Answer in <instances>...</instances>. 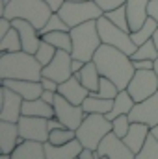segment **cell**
<instances>
[{
  "mask_svg": "<svg viewBox=\"0 0 158 159\" xmlns=\"http://www.w3.org/2000/svg\"><path fill=\"white\" fill-rule=\"evenodd\" d=\"M71 63H73V54L67 50H58L54 59L43 67V76L56 80L58 83H63L75 74Z\"/></svg>",
  "mask_w": 158,
  "mask_h": 159,
  "instance_id": "8fae6325",
  "label": "cell"
},
{
  "mask_svg": "<svg viewBox=\"0 0 158 159\" xmlns=\"http://www.w3.org/2000/svg\"><path fill=\"white\" fill-rule=\"evenodd\" d=\"M54 111H56V117L62 120L67 128L71 129H78V126L82 124V120L86 119V111L82 106L77 104H71L65 96H62L60 93L56 94V100H54Z\"/></svg>",
  "mask_w": 158,
  "mask_h": 159,
  "instance_id": "30bf717a",
  "label": "cell"
},
{
  "mask_svg": "<svg viewBox=\"0 0 158 159\" xmlns=\"http://www.w3.org/2000/svg\"><path fill=\"white\" fill-rule=\"evenodd\" d=\"M48 6H50V9L54 11V13H58L60 9H62V6L65 4V0H45Z\"/></svg>",
  "mask_w": 158,
  "mask_h": 159,
  "instance_id": "f6af8a7d",
  "label": "cell"
},
{
  "mask_svg": "<svg viewBox=\"0 0 158 159\" xmlns=\"http://www.w3.org/2000/svg\"><path fill=\"white\" fill-rule=\"evenodd\" d=\"M130 57H132V61H138V59H153V61H155L158 57V48H156V44H155V41L149 39L147 43L140 44L138 50H136Z\"/></svg>",
  "mask_w": 158,
  "mask_h": 159,
  "instance_id": "f546056e",
  "label": "cell"
},
{
  "mask_svg": "<svg viewBox=\"0 0 158 159\" xmlns=\"http://www.w3.org/2000/svg\"><path fill=\"white\" fill-rule=\"evenodd\" d=\"M153 41H155V44H156V48H158V28H156V32H155V35H153Z\"/></svg>",
  "mask_w": 158,
  "mask_h": 159,
  "instance_id": "681fc988",
  "label": "cell"
},
{
  "mask_svg": "<svg viewBox=\"0 0 158 159\" xmlns=\"http://www.w3.org/2000/svg\"><path fill=\"white\" fill-rule=\"evenodd\" d=\"M155 70H156V74H158V57L155 59Z\"/></svg>",
  "mask_w": 158,
  "mask_h": 159,
  "instance_id": "816d5d0a",
  "label": "cell"
},
{
  "mask_svg": "<svg viewBox=\"0 0 158 159\" xmlns=\"http://www.w3.org/2000/svg\"><path fill=\"white\" fill-rule=\"evenodd\" d=\"M19 126V133L24 141H39L47 143L48 141V119L45 117H28V115H21V119L17 122Z\"/></svg>",
  "mask_w": 158,
  "mask_h": 159,
  "instance_id": "9c48e42d",
  "label": "cell"
},
{
  "mask_svg": "<svg viewBox=\"0 0 158 159\" xmlns=\"http://www.w3.org/2000/svg\"><path fill=\"white\" fill-rule=\"evenodd\" d=\"M58 93H60L62 96H65L71 104L82 106V102L89 96V93H91V91H89L87 87H84V83L80 81V78L77 76V74H73V76L67 80V81L60 83Z\"/></svg>",
  "mask_w": 158,
  "mask_h": 159,
  "instance_id": "2e32d148",
  "label": "cell"
},
{
  "mask_svg": "<svg viewBox=\"0 0 158 159\" xmlns=\"http://www.w3.org/2000/svg\"><path fill=\"white\" fill-rule=\"evenodd\" d=\"M24 139L19 133L17 122L9 120H0V150L2 154H11Z\"/></svg>",
  "mask_w": 158,
  "mask_h": 159,
  "instance_id": "ac0fdd59",
  "label": "cell"
},
{
  "mask_svg": "<svg viewBox=\"0 0 158 159\" xmlns=\"http://www.w3.org/2000/svg\"><path fill=\"white\" fill-rule=\"evenodd\" d=\"M149 17L158 22V0H149Z\"/></svg>",
  "mask_w": 158,
  "mask_h": 159,
  "instance_id": "ee69618b",
  "label": "cell"
},
{
  "mask_svg": "<svg viewBox=\"0 0 158 159\" xmlns=\"http://www.w3.org/2000/svg\"><path fill=\"white\" fill-rule=\"evenodd\" d=\"M126 91L134 98V102H143L149 96H153L158 91V74L155 69L151 70H136L134 76L130 80Z\"/></svg>",
  "mask_w": 158,
  "mask_h": 159,
  "instance_id": "ba28073f",
  "label": "cell"
},
{
  "mask_svg": "<svg viewBox=\"0 0 158 159\" xmlns=\"http://www.w3.org/2000/svg\"><path fill=\"white\" fill-rule=\"evenodd\" d=\"M151 133H153V135H155V137L158 139V124L155 126V128H151Z\"/></svg>",
  "mask_w": 158,
  "mask_h": 159,
  "instance_id": "c3c4849f",
  "label": "cell"
},
{
  "mask_svg": "<svg viewBox=\"0 0 158 159\" xmlns=\"http://www.w3.org/2000/svg\"><path fill=\"white\" fill-rule=\"evenodd\" d=\"M11 159H47V156H45V143L22 141L11 152Z\"/></svg>",
  "mask_w": 158,
  "mask_h": 159,
  "instance_id": "7402d4cb",
  "label": "cell"
},
{
  "mask_svg": "<svg viewBox=\"0 0 158 159\" xmlns=\"http://www.w3.org/2000/svg\"><path fill=\"white\" fill-rule=\"evenodd\" d=\"M136 159H158V139L151 133L143 144V148L136 154Z\"/></svg>",
  "mask_w": 158,
  "mask_h": 159,
  "instance_id": "e575fe53",
  "label": "cell"
},
{
  "mask_svg": "<svg viewBox=\"0 0 158 159\" xmlns=\"http://www.w3.org/2000/svg\"><path fill=\"white\" fill-rule=\"evenodd\" d=\"M97 94H99L101 98H110V100H114V98L119 94V87L110 78L101 76V85H99Z\"/></svg>",
  "mask_w": 158,
  "mask_h": 159,
  "instance_id": "d590c367",
  "label": "cell"
},
{
  "mask_svg": "<svg viewBox=\"0 0 158 159\" xmlns=\"http://www.w3.org/2000/svg\"><path fill=\"white\" fill-rule=\"evenodd\" d=\"M112 131V120L101 113H87L86 119L77 129V139L84 144V148L97 150L102 139Z\"/></svg>",
  "mask_w": 158,
  "mask_h": 159,
  "instance_id": "5b68a950",
  "label": "cell"
},
{
  "mask_svg": "<svg viewBox=\"0 0 158 159\" xmlns=\"http://www.w3.org/2000/svg\"><path fill=\"white\" fill-rule=\"evenodd\" d=\"M71 37H73V57L82 59V61H93L95 52L102 44V39L99 35L97 20H87L84 24H78L71 28Z\"/></svg>",
  "mask_w": 158,
  "mask_h": 159,
  "instance_id": "277c9868",
  "label": "cell"
},
{
  "mask_svg": "<svg viewBox=\"0 0 158 159\" xmlns=\"http://www.w3.org/2000/svg\"><path fill=\"white\" fill-rule=\"evenodd\" d=\"M97 28H99V35H101V39H102L104 44H112V46L123 50V52L128 54V56H132V54L138 50L136 43L130 37V32H126V30L116 26V24H114L110 19H106L104 15L97 19Z\"/></svg>",
  "mask_w": 158,
  "mask_h": 159,
  "instance_id": "52a82bcc",
  "label": "cell"
},
{
  "mask_svg": "<svg viewBox=\"0 0 158 159\" xmlns=\"http://www.w3.org/2000/svg\"><path fill=\"white\" fill-rule=\"evenodd\" d=\"M77 76L80 78V81L84 83V87H87L91 93H97L99 91V85H101V72L95 65V61H87L84 65V69L77 72Z\"/></svg>",
  "mask_w": 158,
  "mask_h": 159,
  "instance_id": "484cf974",
  "label": "cell"
},
{
  "mask_svg": "<svg viewBox=\"0 0 158 159\" xmlns=\"http://www.w3.org/2000/svg\"><path fill=\"white\" fill-rule=\"evenodd\" d=\"M58 30L69 32V30H71V26L62 19V15H60V13H52V15H50V19H48V22H47V24L39 30V35L43 37L45 34H48V32H58Z\"/></svg>",
  "mask_w": 158,
  "mask_h": 159,
  "instance_id": "4dcf8cb0",
  "label": "cell"
},
{
  "mask_svg": "<svg viewBox=\"0 0 158 159\" xmlns=\"http://www.w3.org/2000/svg\"><path fill=\"white\" fill-rule=\"evenodd\" d=\"M84 65H86V61L73 57V63H71V67H73V72H75V74H77V72H80V70L84 69Z\"/></svg>",
  "mask_w": 158,
  "mask_h": 159,
  "instance_id": "7dc6e473",
  "label": "cell"
},
{
  "mask_svg": "<svg viewBox=\"0 0 158 159\" xmlns=\"http://www.w3.org/2000/svg\"><path fill=\"white\" fill-rule=\"evenodd\" d=\"M95 154H97V157L106 156V157H110V159H136V154L125 144V141L121 137H117L114 131H110L102 139V143L99 144V148L95 150Z\"/></svg>",
  "mask_w": 158,
  "mask_h": 159,
  "instance_id": "7c38bea8",
  "label": "cell"
},
{
  "mask_svg": "<svg viewBox=\"0 0 158 159\" xmlns=\"http://www.w3.org/2000/svg\"><path fill=\"white\" fill-rule=\"evenodd\" d=\"M43 76V65L36 54L24 50L6 52L0 56V80H34L39 81Z\"/></svg>",
  "mask_w": 158,
  "mask_h": 159,
  "instance_id": "7a4b0ae2",
  "label": "cell"
},
{
  "mask_svg": "<svg viewBox=\"0 0 158 159\" xmlns=\"http://www.w3.org/2000/svg\"><path fill=\"white\" fill-rule=\"evenodd\" d=\"M130 124H132V120L128 115H119L117 119L112 120V131L117 135V137H125L126 133H128V129H130Z\"/></svg>",
  "mask_w": 158,
  "mask_h": 159,
  "instance_id": "8d00e7d4",
  "label": "cell"
},
{
  "mask_svg": "<svg viewBox=\"0 0 158 159\" xmlns=\"http://www.w3.org/2000/svg\"><path fill=\"white\" fill-rule=\"evenodd\" d=\"M73 139H77V131L71 128L52 129L48 135V143H52V144H65V143H71Z\"/></svg>",
  "mask_w": 158,
  "mask_h": 159,
  "instance_id": "1f68e13d",
  "label": "cell"
},
{
  "mask_svg": "<svg viewBox=\"0 0 158 159\" xmlns=\"http://www.w3.org/2000/svg\"><path fill=\"white\" fill-rule=\"evenodd\" d=\"M13 28V22L7 19V17H0V39Z\"/></svg>",
  "mask_w": 158,
  "mask_h": 159,
  "instance_id": "60d3db41",
  "label": "cell"
},
{
  "mask_svg": "<svg viewBox=\"0 0 158 159\" xmlns=\"http://www.w3.org/2000/svg\"><path fill=\"white\" fill-rule=\"evenodd\" d=\"M2 85L13 89V91L19 93L24 100L41 98V93H43L41 81H34V80H2Z\"/></svg>",
  "mask_w": 158,
  "mask_h": 159,
  "instance_id": "ffe728a7",
  "label": "cell"
},
{
  "mask_svg": "<svg viewBox=\"0 0 158 159\" xmlns=\"http://www.w3.org/2000/svg\"><path fill=\"white\" fill-rule=\"evenodd\" d=\"M0 98H2V111H0V120H9V122H19L22 115V102L24 98L15 93L13 89L2 85L0 87Z\"/></svg>",
  "mask_w": 158,
  "mask_h": 159,
  "instance_id": "4fadbf2b",
  "label": "cell"
},
{
  "mask_svg": "<svg viewBox=\"0 0 158 159\" xmlns=\"http://www.w3.org/2000/svg\"><path fill=\"white\" fill-rule=\"evenodd\" d=\"M0 159H11V154H2Z\"/></svg>",
  "mask_w": 158,
  "mask_h": 159,
  "instance_id": "f907efd6",
  "label": "cell"
},
{
  "mask_svg": "<svg viewBox=\"0 0 158 159\" xmlns=\"http://www.w3.org/2000/svg\"><path fill=\"white\" fill-rule=\"evenodd\" d=\"M69 2H84V0H69Z\"/></svg>",
  "mask_w": 158,
  "mask_h": 159,
  "instance_id": "11a10c76",
  "label": "cell"
},
{
  "mask_svg": "<svg viewBox=\"0 0 158 159\" xmlns=\"http://www.w3.org/2000/svg\"><path fill=\"white\" fill-rule=\"evenodd\" d=\"M126 15L130 32L140 30L149 19V0H126Z\"/></svg>",
  "mask_w": 158,
  "mask_h": 159,
  "instance_id": "d6986e66",
  "label": "cell"
},
{
  "mask_svg": "<svg viewBox=\"0 0 158 159\" xmlns=\"http://www.w3.org/2000/svg\"><path fill=\"white\" fill-rule=\"evenodd\" d=\"M77 159H78V157H77Z\"/></svg>",
  "mask_w": 158,
  "mask_h": 159,
  "instance_id": "9f6ffc18",
  "label": "cell"
},
{
  "mask_svg": "<svg viewBox=\"0 0 158 159\" xmlns=\"http://www.w3.org/2000/svg\"><path fill=\"white\" fill-rule=\"evenodd\" d=\"M104 17L110 19L116 26L123 28V30H126V32H130V26H128V15H126V6H121V7H117V9H112V11L104 13Z\"/></svg>",
  "mask_w": 158,
  "mask_h": 159,
  "instance_id": "836d02e7",
  "label": "cell"
},
{
  "mask_svg": "<svg viewBox=\"0 0 158 159\" xmlns=\"http://www.w3.org/2000/svg\"><path fill=\"white\" fill-rule=\"evenodd\" d=\"M62 15V19L71 26H78L87 20H97L99 17H102V9L97 6L95 0H84V2H69L65 0V4L62 6V9L58 11Z\"/></svg>",
  "mask_w": 158,
  "mask_h": 159,
  "instance_id": "8992f818",
  "label": "cell"
},
{
  "mask_svg": "<svg viewBox=\"0 0 158 159\" xmlns=\"http://www.w3.org/2000/svg\"><path fill=\"white\" fill-rule=\"evenodd\" d=\"M52 13L54 11L45 0H9L2 9V17H7L9 20L13 19L30 20L37 30H41L48 22Z\"/></svg>",
  "mask_w": 158,
  "mask_h": 159,
  "instance_id": "3957f363",
  "label": "cell"
},
{
  "mask_svg": "<svg viewBox=\"0 0 158 159\" xmlns=\"http://www.w3.org/2000/svg\"><path fill=\"white\" fill-rule=\"evenodd\" d=\"M134 106H136L134 98L130 96V93L126 89H123V91H119V94L114 98V107H112V111L106 117L110 120H114V119H117L119 115H128Z\"/></svg>",
  "mask_w": 158,
  "mask_h": 159,
  "instance_id": "d4e9b609",
  "label": "cell"
},
{
  "mask_svg": "<svg viewBox=\"0 0 158 159\" xmlns=\"http://www.w3.org/2000/svg\"><path fill=\"white\" fill-rule=\"evenodd\" d=\"M82 107L87 113H101V115H108L114 107V100L110 98H101L97 93H89V96L82 102Z\"/></svg>",
  "mask_w": 158,
  "mask_h": 159,
  "instance_id": "cb8c5ba5",
  "label": "cell"
},
{
  "mask_svg": "<svg viewBox=\"0 0 158 159\" xmlns=\"http://www.w3.org/2000/svg\"><path fill=\"white\" fill-rule=\"evenodd\" d=\"M22 50V41L19 35V30L13 26L2 39H0V54H6V52H19Z\"/></svg>",
  "mask_w": 158,
  "mask_h": 159,
  "instance_id": "f1b7e54d",
  "label": "cell"
},
{
  "mask_svg": "<svg viewBox=\"0 0 158 159\" xmlns=\"http://www.w3.org/2000/svg\"><path fill=\"white\" fill-rule=\"evenodd\" d=\"M156 28H158V22L153 19V17H149V19L145 20V24H143L140 30L130 32V37H132V41H134V43H136V46H140V44L147 43L149 39H153V35H155Z\"/></svg>",
  "mask_w": 158,
  "mask_h": 159,
  "instance_id": "83f0119b",
  "label": "cell"
},
{
  "mask_svg": "<svg viewBox=\"0 0 158 159\" xmlns=\"http://www.w3.org/2000/svg\"><path fill=\"white\" fill-rule=\"evenodd\" d=\"M95 2H97V6L102 9V13H108V11L117 9V7H121V6L126 4V0H95Z\"/></svg>",
  "mask_w": 158,
  "mask_h": 159,
  "instance_id": "74e56055",
  "label": "cell"
},
{
  "mask_svg": "<svg viewBox=\"0 0 158 159\" xmlns=\"http://www.w3.org/2000/svg\"><path fill=\"white\" fill-rule=\"evenodd\" d=\"M7 2H9V0H2V9H4V6H6Z\"/></svg>",
  "mask_w": 158,
  "mask_h": 159,
  "instance_id": "f5cc1de1",
  "label": "cell"
},
{
  "mask_svg": "<svg viewBox=\"0 0 158 159\" xmlns=\"http://www.w3.org/2000/svg\"><path fill=\"white\" fill-rule=\"evenodd\" d=\"M11 22L19 30V35H21V41H22V50L28 52V54H36L41 44L39 30L30 20H24V19H13Z\"/></svg>",
  "mask_w": 158,
  "mask_h": 159,
  "instance_id": "9a60e30c",
  "label": "cell"
},
{
  "mask_svg": "<svg viewBox=\"0 0 158 159\" xmlns=\"http://www.w3.org/2000/svg\"><path fill=\"white\" fill-rule=\"evenodd\" d=\"M149 135H151V126H147V124H143V122H132V124H130V129H128V133L123 137V141H125V144H126L134 154H138V152L143 148V144H145V141H147Z\"/></svg>",
  "mask_w": 158,
  "mask_h": 159,
  "instance_id": "44dd1931",
  "label": "cell"
},
{
  "mask_svg": "<svg viewBox=\"0 0 158 159\" xmlns=\"http://www.w3.org/2000/svg\"><path fill=\"white\" fill-rule=\"evenodd\" d=\"M56 52H58V48L54 44H50L48 41L41 39V44H39V48H37V52H36V57H37V61H39L41 65L45 67V65H48L54 59Z\"/></svg>",
  "mask_w": 158,
  "mask_h": 159,
  "instance_id": "d6a6232c",
  "label": "cell"
},
{
  "mask_svg": "<svg viewBox=\"0 0 158 159\" xmlns=\"http://www.w3.org/2000/svg\"><path fill=\"white\" fill-rule=\"evenodd\" d=\"M41 39L48 41V43H50V44H54L58 50H67V52H71V50H73V37H71V30H69V32H63V30L48 32V34H45Z\"/></svg>",
  "mask_w": 158,
  "mask_h": 159,
  "instance_id": "4316f807",
  "label": "cell"
},
{
  "mask_svg": "<svg viewBox=\"0 0 158 159\" xmlns=\"http://www.w3.org/2000/svg\"><path fill=\"white\" fill-rule=\"evenodd\" d=\"M93 61H95L101 76L110 78L119 87V91L128 87L130 80H132L134 72H136L132 57L128 54H125L123 50L112 46V44H104L102 43L99 46V50L95 52Z\"/></svg>",
  "mask_w": 158,
  "mask_h": 159,
  "instance_id": "6da1fadb",
  "label": "cell"
},
{
  "mask_svg": "<svg viewBox=\"0 0 158 159\" xmlns=\"http://www.w3.org/2000/svg\"><path fill=\"white\" fill-rule=\"evenodd\" d=\"M99 159H110V157H106V156H101V157H99Z\"/></svg>",
  "mask_w": 158,
  "mask_h": 159,
  "instance_id": "db71d44e",
  "label": "cell"
},
{
  "mask_svg": "<svg viewBox=\"0 0 158 159\" xmlns=\"http://www.w3.org/2000/svg\"><path fill=\"white\" fill-rule=\"evenodd\" d=\"M60 128H67L62 120L58 119V117H52V119H48V131H52V129H60Z\"/></svg>",
  "mask_w": 158,
  "mask_h": 159,
  "instance_id": "b9f144b4",
  "label": "cell"
},
{
  "mask_svg": "<svg viewBox=\"0 0 158 159\" xmlns=\"http://www.w3.org/2000/svg\"><path fill=\"white\" fill-rule=\"evenodd\" d=\"M56 94H58L56 91H43V93H41V98H43V100H45L47 104H52V106H54Z\"/></svg>",
  "mask_w": 158,
  "mask_h": 159,
  "instance_id": "7bdbcfd3",
  "label": "cell"
},
{
  "mask_svg": "<svg viewBox=\"0 0 158 159\" xmlns=\"http://www.w3.org/2000/svg\"><path fill=\"white\" fill-rule=\"evenodd\" d=\"M128 117L132 122H143V124L155 128L158 124V91L147 100L138 102L132 107V111L128 113Z\"/></svg>",
  "mask_w": 158,
  "mask_h": 159,
  "instance_id": "5bb4252c",
  "label": "cell"
},
{
  "mask_svg": "<svg viewBox=\"0 0 158 159\" xmlns=\"http://www.w3.org/2000/svg\"><path fill=\"white\" fill-rule=\"evenodd\" d=\"M132 63H134L136 70H151V69H155L153 59H138V61H132Z\"/></svg>",
  "mask_w": 158,
  "mask_h": 159,
  "instance_id": "ab89813d",
  "label": "cell"
},
{
  "mask_svg": "<svg viewBox=\"0 0 158 159\" xmlns=\"http://www.w3.org/2000/svg\"><path fill=\"white\" fill-rule=\"evenodd\" d=\"M82 150H84V144L78 139H73L71 143H65V144H52L48 141L45 143L47 159H77Z\"/></svg>",
  "mask_w": 158,
  "mask_h": 159,
  "instance_id": "e0dca14e",
  "label": "cell"
},
{
  "mask_svg": "<svg viewBox=\"0 0 158 159\" xmlns=\"http://www.w3.org/2000/svg\"><path fill=\"white\" fill-rule=\"evenodd\" d=\"M41 85H43V91H56L58 93V87H60V83L56 81V80L52 78H47V76H41Z\"/></svg>",
  "mask_w": 158,
  "mask_h": 159,
  "instance_id": "f35d334b",
  "label": "cell"
},
{
  "mask_svg": "<svg viewBox=\"0 0 158 159\" xmlns=\"http://www.w3.org/2000/svg\"><path fill=\"white\" fill-rule=\"evenodd\" d=\"M22 115L52 119V117H56V111H54L52 104H47L43 98H36V100H24L22 102Z\"/></svg>",
  "mask_w": 158,
  "mask_h": 159,
  "instance_id": "603a6c76",
  "label": "cell"
},
{
  "mask_svg": "<svg viewBox=\"0 0 158 159\" xmlns=\"http://www.w3.org/2000/svg\"><path fill=\"white\" fill-rule=\"evenodd\" d=\"M78 159H99V157H97V154H95V150H89V148H84V150L80 152Z\"/></svg>",
  "mask_w": 158,
  "mask_h": 159,
  "instance_id": "bcb514c9",
  "label": "cell"
}]
</instances>
